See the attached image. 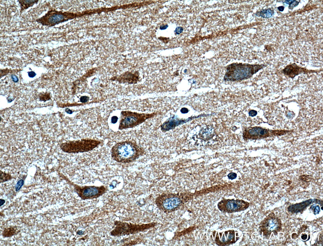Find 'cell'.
<instances>
[{
  "instance_id": "cell-1",
  "label": "cell",
  "mask_w": 323,
  "mask_h": 246,
  "mask_svg": "<svg viewBox=\"0 0 323 246\" xmlns=\"http://www.w3.org/2000/svg\"><path fill=\"white\" fill-rule=\"evenodd\" d=\"M265 67L261 65H232L227 69L225 80L235 81L246 79L251 77Z\"/></svg>"
},
{
  "instance_id": "cell-2",
  "label": "cell",
  "mask_w": 323,
  "mask_h": 246,
  "mask_svg": "<svg viewBox=\"0 0 323 246\" xmlns=\"http://www.w3.org/2000/svg\"><path fill=\"white\" fill-rule=\"evenodd\" d=\"M114 160L120 163H126L133 161L136 157L137 149L130 141H124L115 145L111 150Z\"/></svg>"
},
{
  "instance_id": "cell-3",
  "label": "cell",
  "mask_w": 323,
  "mask_h": 246,
  "mask_svg": "<svg viewBox=\"0 0 323 246\" xmlns=\"http://www.w3.org/2000/svg\"><path fill=\"white\" fill-rule=\"evenodd\" d=\"M100 142L91 139H82L70 141L64 144L62 149L65 152L78 153L91 151L98 147Z\"/></svg>"
},
{
  "instance_id": "cell-4",
  "label": "cell",
  "mask_w": 323,
  "mask_h": 246,
  "mask_svg": "<svg viewBox=\"0 0 323 246\" xmlns=\"http://www.w3.org/2000/svg\"><path fill=\"white\" fill-rule=\"evenodd\" d=\"M72 15L70 13L51 10L36 21L43 26L51 27L72 19Z\"/></svg>"
},
{
  "instance_id": "cell-5",
  "label": "cell",
  "mask_w": 323,
  "mask_h": 246,
  "mask_svg": "<svg viewBox=\"0 0 323 246\" xmlns=\"http://www.w3.org/2000/svg\"><path fill=\"white\" fill-rule=\"evenodd\" d=\"M282 224L281 220L272 213L269 214L261 223L260 230L263 233L265 239H268L272 232L277 235L282 229Z\"/></svg>"
},
{
  "instance_id": "cell-6",
  "label": "cell",
  "mask_w": 323,
  "mask_h": 246,
  "mask_svg": "<svg viewBox=\"0 0 323 246\" xmlns=\"http://www.w3.org/2000/svg\"><path fill=\"white\" fill-rule=\"evenodd\" d=\"M159 207L167 211H173L177 209L183 203V200L177 194H165L157 200Z\"/></svg>"
},
{
  "instance_id": "cell-7",
  "label": "cell",
  "mask_w": 323,
  "mask_h": 246,
  "mask_svg": "<svg viewBox=\"0 0 323 246\" xmlns=\"http://www.w3.org/2000/svg\"><path fill=\"white\" fill-rule=\"evenodd\" d=\"M249 204L242 200H227L218 204V208L222 211L228 213L243 211L247 209Z\"/></svg>"
},
{
  "instance_id": "cell-8",
  "label": "cell",
  "mask_w": 323,
  "mask_h": 246,
  "mask_svg": "<svg viewBox=\"0 0 323 246\" xmlns=\"http://www.w3.org/2000/svg\"><path fill=\"white\" fill-rule=\"evenodd\" d=\"M105 189L103 186H89L80 188L78 191V194L82 198L89 199L101 195L104 192Z\"/></svg>"
},
{
  "instance_id": "cell-9",
  "label": "cell",
  "mask_w": 323,
  "mask_h": 246,
  "mask_svg": "<svg viewBox=\"0 0 323 246\" xmlns=\"http://www.w3.org/2000/svg\"><path fill=\"white\" fill-rule=\"evenodd\" d=\"M320 200L310 199L301 203L292 205L288 208V211L292 213H297L303 211L305 209L312 203L319 202Z\"/></svg>"
},
{
  "instance_id": "cell-10",
  "label": "cell",
  "mask_w": 323,
  "mask_h": 246,
  "mask_svg": "<svg viewBox=\"0 0 323 246\" xmlns=\"http://www.w3.org/2000/svg\"><path fill=\"white\" fill-rule=\"evenodd\" d=\"M267 133L266 130L259 128H254L249 130H246L243 133V137L251 135L252 136L263 135Z\"/></svg>"
},
{
  "instance_id": "cell-11",
  "label": "cell",
  "mask_w": 323,
  "mask_h": 246,
  "mask_svg": "<svg viewBox=\"0 0 323 246\" xmlns=\"http://www.w3.org/2000/svg\"><path fill=\"white\" fill-rule=\"evenodd\" d=\"M302 69L299 68L295 64H293L289 65L287 66L283 70V71L285 74L286 75H296V74H299L300 71H302Z\"/></svg>"
},
{
  "instance_id": "cell-12",
  "label": "cell",
  "mask_w": 323,
  "mask_h": 246,
  "mask_svg": "<svg viewBox=\"0 0 323 246\" xmlns=\"http://www.w3.org/2000/svg\"><path fill=\"white\" fill-rule=\"evenodd\" d=\"M274 14V11L271 8H268L262 9L257 12L256 15L258 17H261L264 19L270 18L272 17Z\"/></svg>"
},
{
  "instance_id": "cell-13",
  "label": "cell",
  "mask_w": 323,
  "mask_h": 246,
  "mask_svg": "<svg viewBox=\"0 0 323 246\" xmlns=\"http://www.w3.org/2000/svg\"><path fill=\"white\" fill-rule=\"evenodd\" d=\"M21 8V10H24L27 9L29 8L32 7L36 3H37L38 1H18Z\"/></svg>"
},
{
  "instance_id": "cell-14",
  "label": "cell",
  "mask_w": 323,
  "mask_h": 246,
  "mask_svg": "<svg viewBox=\"0 0 323 246\" xmlns=\"http://www.w3.org/2000/svg\"><path fill=\"white\" fill-rule=\"evenodd\" d=\"M284 3L287 4H289V9L292 10L294 8L296 7L299 5V2L296 1L288 0V1H285Z\"/></svg>"
},
{
  "instance_id": "cell-15",
  "label": "cell",
  "mask_w": 323,
  "mask_h": 246,
  "mask_svg": "<svg viewBox=\"0 0 323 246\" xmlns=\"http://www.w3.org/2000/svg\"><path fill=\"white\" fill-rule=\"evenodd\" d=\"M24 184V181L23 179L20 180L18 182L15 187V189L17 192L20 189Z\"/></svg>"
},
{
  "instance_id": "cell-16",
  "label": "cell",
  "mask_w": 323,
  "mask_h": 246,
  "mask_svg": "<svg viewBox=\"0 0 323 246\" xmlns=\"http://www.w3.org/2000/svg\"><path fill=\"white\" fill-rule=\"evenodd\" d=\"M228 177L230 179H233L236 178L237 177L236 174L234 172L231 173L228 175Z\"/></svg>"
},
{
  "instance_id": "cell-17",
  "label": "cell",
  "mask_w": 323,
  "mask_h": 246,
  "mask_svg": "<svg viewBox=\"0 0 323 246\" xmlns=\"http://www.w3.org/2000/svg\"><path fill=\"white\" fill-rule=\"evenodd\" d=\"M88 99V97L86 96H82L80 99L81 101L82 102H86L87 101Z\"/></svg>"
},
{
  "instance_id": "cell-18",
  "label": "cell",
  "mask_w": 323,
  "mask_h": 246,
  "mask_svg": "<svg viewBox=\"0 0 323 246\" xmlns=\"http://www.w3.org/2000/svg\"><path fill=\"white\" fill-rule=\"evenodd\" d=\"M183 30V29L180 27H179L177 28L176 30V32L177 34H179L182 33Z\"/></svg>"
},
{
  "instance_id": "cell-19",
  "label": "cell",
  "mask_w": 323,
  "mask_h": 246,
  "mask_svg": "<svg viewBox=\"0 0 323 246\" xmlns=\"http://www.w3.org/2000/svg\"><path fill=\"white\" fill-rule=\"evenodd\" d=\"M320 211V208L318 206H317L315 208V210L314 211V214L315 215L318 214Z\"/></svg>"
},
{
  "instance_id": "cell-20",
  "label": "cell",
  "mask_w": 323,
  "mask_h": 246,
  "mask_svg": "<svg viewBox=\"0 0 323 246\" xmlns=\"http://www.w3.org/2000/svg\"><path fill=\"white\" fill-rule=\"evenodd\" d=\"M118 118L117 117H116V116H114V117H113L112 118V123H116L117 122V121L118 120Z\"/></svg>"
},
{
  "instance_id": "cell-21",
  "label": "cell",
  "mask_w": 323,
  "mask_h": 246,
  "mask_svg": "<svg viewBox=\"0 0 323 246\" xmlns=\"http://www.w3.org/2000/svg\"><path fill=\"white\" fill-rule=\"evenodd\" d=\"M256 112L255 111H254L253 112L252 111L250 112L249 114L250 116H253L256 115Z\"/></svg>"
},
{
  "instance_id": "cell-22",
  "label": "cell",
  "mask_w": 323,
  "mask_h": 246,
  "mask_svg": "<svg viewBox=\"0 0 323 246\" xmlns=\"http://www.w3.org/2000/svg\"><path fill=\"white\" fill-rule=\"evenodd\" d=\"M278 10L279 11L281 12H282L284 10V9H285V7H283V6H280V7H278Z\"/></svg>"
},
{
  "instance_id": "cell-23",
  "label": "cell",
  "mask_w": 323,
  "mask_h": 246,
  "mask_svg": "<svg viewBox=\"0 0 323 246\" xmlns=\"http://www.w3.org/2000/svg\"><path fill=\"white\" fill-rule=\"evenodd\" d=\"M29 75L30 77H34L35 76V74L33 72H30L29 73Z\"/></svg>"
},
{
  "instance_id": "cell-24",
  "label": "cell",
  "mask_w": 323,
  "mask_h": 246,
  "mask_svg": "<svg viewBox=\"0 0 323 246\" xmlns=\"http://www.w3.org/2000/svg\"><path fill=\"white\" fill-rule=\"evenodd\" d=\"M307 235H303L301 236V238L303 240H305L307 238Z\"/></svg>"
},
{
  "instance_id": "cell-25",
  "label": "cell",
  "mask_w": 323,
  "mask_h": 246,
  "mask_svg": "<svg viewBox=\"0 0 323 246\" xmlns=\"http://www.w3.org/2000/svg\"><path fill=\"white\" fill-rule=\"evenodd\" d=\"M168 27V26H167V25H165V26H161L160 27V29H161V30H165V27L166 28H167Z\"/></svg>"
}]
</instances>
